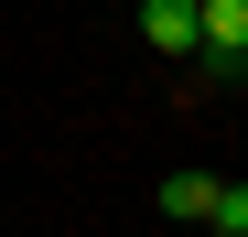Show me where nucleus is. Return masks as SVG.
I'll use <instances>...</instances> for the list:
<instances>
[{"label":"nucleus","mask_w":248,"mask_h":237,"mask_svg":"<svg viewBox=\"0 0 248 237\" xmlns=\"http://www.w3.org/2000/svg\"><path fill=\"white\" fill-rule=\"evenodd\" d=\"M205 205H216V173H162V216L205 226Z\"/></svg>","instance_id":"3"},{"label":"nucleus","mask_w":248,"mask_h":237,"mask_svg":"<svg viewBox=\"0 0 248 237\" xmlns=\"http://www.w3.org/2000/svg\"><path fill=\"white\" fill-rule=\"evenodd\" d=\"M140 44L151 54H194L205 44V11H194V0H140Z\"/></svg>","instance_id":"1"},{"label":"nucleus","mask_w":248,"mask_h":237,"mask_svg":"<svg viewBox=\"0 0 248 237\" xmlns=\"http://www.w3.org/2000/svg\"><path fill=\"white\" fill-rule=\"evenodd\" d=\"M216 237H248V183H216V205H205Z\"/></svg>","instance_id":"4"},{"label":"nucleus","mask_w":248,"mask_h":237,"mask_svg":"<svg viewBox=\"0 0 248 237\" xmlns=\"http://www.w3.org/2000/svg\"><path fill=\"white\" fill-rule=\"evenodd\" d=\"M205 11V44L194 54H227V65H248V0H194Z\"/></svg>","instance_id":"2"}]
</instances>
